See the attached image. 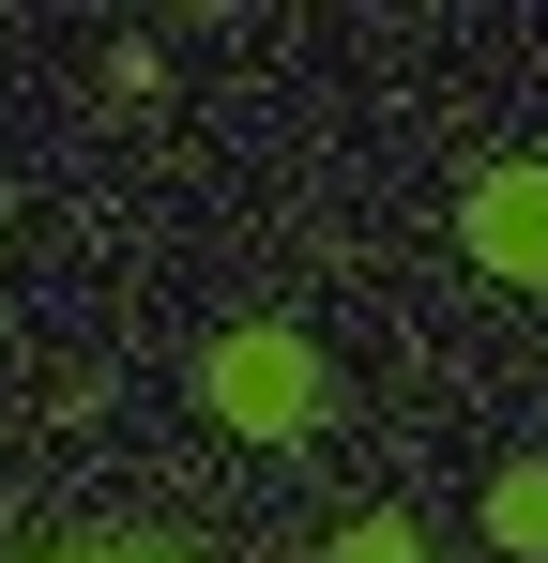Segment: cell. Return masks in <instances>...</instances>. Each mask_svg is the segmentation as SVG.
<instances>
[{
    "label": "cell",
    "instance_id": "cell-5",
    "mask_svg": "<svg viewBox=\"0 0 548 563\" xmlns=\"http://www.w3.org/2000/svg\"><path fill=\"white\" fill-rule=\"evenodd\" d=\"M77 563H168V549H77Z\"/></svg>",
    "mask_w": 548,
    "mask_h": 563
},
{
    "label": "cell",
    "instance_id": "cell-2",
    "mask_svg": "<svg viewBox=\"0 0 548 563\" xmlns=\"http://www.w3.org/2000/svg\"><path fill=\"white\" fill-rule=\"evenodd\" d=\"M457 244L503 289H548V168H487V184L457 198Z\"/></svg>",
    "mask_w": 548,
    "mask_h": 563
},
{
    "label": "cell",
    "instance_id": "cell-3",
    "mask_svg": "<svg viewBox=\"0 0 548 563\" xmlns=\"http://www.w3.org/2000/svg\"><path fill=\"white\" fill-rule=\"evenodd\" d=\"M487 549L548 563V472H534V457H518V472H487Z\"/></svg>",
    "mask_w": 548,
    "mask_h": 563
},
{
    "label": "cell",
    "instance_id": "cell-1",
    "mask_svg": "<svg viewBox=\"0 0 548 563\" xmlns=\"http://www.w3.org/2000/svg\"><path fill=\"white\" fill-rule=\"evenodd\" d=\"M213 411H229L244 442L320 427V351H305V335H229V351H213Z\"/></svg>",
    "mask_w": 548,
    "mask_h": 563
},
{
    "label": "cell",
    "instance_id": "cell-4",
    "mask_svg": "<svg viewBox=\"0 0 548 563\" xmlns=\"http://www.w3.org/2000/svg\"><path fill=\"white\" fill-rule=\"evenodd\" d=\"M336 563H427V533L381 503V518H351V533H336Z\"/></svg>",
    "mask_w": 548,
    "mask_h": 563
}]
</instances>
